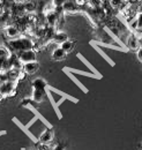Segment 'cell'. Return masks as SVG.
Wrapping results in <instances>:
<instances>
[{
  "label": "cell",
  "instance_id": "6da1fadb",
  "mask_svg": "<svg viewBox=\"0 0 142 150\" xmlns=\"http://www.w3.org/2000/svg\"><path fill=\"white\" fill-rule=\"evenodd\" d=\"M8 47L11 50V53L18 54L22 51L27 50H34L35 49V43L28 37H18L16 39H12L8 42Z\"/></svg>",
  "mask_w": 142,
  "mask_h": 150
},
{
  "label": "cell",
  "instance_id": "7a4b0ae2",
  "mask_svg": "<svg viewBox=\"0 0 142 150\" xmlns=\"http://www.w3.org/2000/svg\"><path fill=\"white\" fill-rule=\"evenodd\" d=\"M0 94L4 98L6 97H13L16 94V82L7 81L4 83H0Z\"/></svg>",
  "mask_w": 142,
  "mask_h": 150
},
{
  "label": "cell",
  "instance_id": "3957f363",
  "mask_svg": "<svg viewBox=\"0 0 142 150\" xmlns=\"http://www.w3.org/2000/svg\"><path fill=\"white\" fill-rule=\"evenodd\" d=\"M20 60V62L22 65L28 64V62H34L37 59V54H36L35 50H27V51H22L16 54Z\"/></svg>",
  "mask_w": 142,
  "mask_h": 150
},
{
  "label": "cell",
  "instance_id": "277c9868",
  "mask_svg": "<svg viewBox=\"0 0 142 150\" xmlns=\"http://www.w3.org/2000/svg\"><path fill=\"white\" fill-rule=\"evenodd\" d=\"M126 44H127V47L131 49V50H139L140 47V39L138 38V36L133 33H131L127 37V40H126Z\"/></svg>",
  "mask_w": 142,
  "mask_h": 150
},
{
  "label": "cell",
  "instance_id": "5b68a950",
  "mask_svg": "<svg viewBox=\"0 0 142 150\" xmlns=\"http://www.w3.org/2000/svg\"><path fill=\"white\" fill-rule=\"evenodd\" d=\"M62 8H64V12L67 13V14H75V13L81 12V8L73 0H68L66 4H64Z\"/></svg>",
  "mask_w": 142,
  "mask_h": 150
},
{
  "label": "cell",
  "instance_id": "8992f818",
  "mask_svg": "<svg viewBox=\"0 0 142 150\" xmlns=\"http://www.w3.org/2000/svg\"><path fill=\"white\" fill-rule=\"evenodd\" d=\"M23 7H24L27 14H35L37 13V9H38L37 0H26L23 2Z\"/></svg>",
  "mask_w": 142,
  "mask_h": 150
},
{
  "label": "cell",
  "instance_id": "52a82bcc",
  "mask_svg": "<svg viewBox=\"0 0 142 150\" xmlns=\"http://www.w3.org/2000/svg\"><path fill=\"white\" fill-rule=\"evenodd\" d=\"M5 34H6L7 37L12 40V39H16V38H18L20 34H21V31L18 30V27H15L14 24H12V25H7V27L5 28Z\"/></svg>",
  "mask_w": 142,
  "mask_h": 150
},
{
  "label": "cell",
  "instance_id": "ba28073f",
  "mask_svg": "<svg viewBox=\"0 0 142 150\" xmlns=\"http://www.w3.org/2000/svg\"><path fill=\"white\" fill-rule=\"evenodd\" d=\"M39 68V64L37 61H34V62H28V64H24L22 66V71L24 74H29V75H33L35 74L36 72L38 71Z\"/></svg>",
  "mask_w": 142,
  "mask_h": 150
},
{
  "label": "cell",
  "instance_id": "9c48e42d",
  "mask_svg": "<svg viewBox=\"0 0 142 150\" xmlns=\"http://www.w3.org/2000/svg\"><path fill=\"white\" fill-rule=\"evenodd\" d=\"M52 139H53V133H52V131L51 129H46V131L39 136V143L40 144H48V143H50L52 141Z\"/></svg>",
  "mask_w": 142,
  "mask_h": 150
},
{
  "label": "cell",
  "instance_id": "30bf717a",
  "mask_svg": "<svg viewBox=\"0 0 142 150\" xmlns=\"http://www.w3.org/2000/svg\"><path fill=\"white\" fill-rule=\"evenodd\" d=\"M66 54L67 53L61 47H57L53 52H52V59L55 60V61H61V60H64L66 58Z\"/></svg>",
  "mask_w": 142,
  "mask_h": 150
},
{
  "label": "cell",
  "instance_id": "8fae6325",
  "mask_svg": "<svg viewBox=\"0 0 142 150\" xmlns=\"http://www.w3.org/2000/svg\"><path fill=\"white\" fill-rule=\"evenodd\" d=\"M66 40H68V35L66 33H61V31H57L54 34L53 39H52V42L58 43V44H62Z\"/></svg>",
  "mask_w": 142,
  "mask_h": 150
},
{
  "label": "cell",
  "instance_id": "7c38bea8",
  "mask_svg": "<svg viewBox=\"0 0 142 150\" xmlns=\"http://www.w3.org/2000/svg\"><path fill=\"white\" fill-rule=\"evenodd\" d=\"M31 86H33V88L36 89V90H45L48 83H46V81L43 80V79H36V80L33 81Z\"/></svg>",
  "mask_w": 142,
  "mask_h": 150
},
{
  "label": "cell",
  "instance_id": "4fadbf2b",
  "mask_svg": "<svg viewBox=\"0 0 142 150\" xmlns=\"http://www.w3.org/2000/svg\"><path fill=\"white\" fill-rule=\"evenodd\" d=\"M45 90H36L34 89L33 91V100L36 103H42L45 98Z\"/></svg>",
  "mask_w": 142,
  "mask_h": 150
},
{
  "label": "cell",
  "instance_id": "5bb4252c",
  "mask_svg": "<svg viewBox=\"0 0 142 150\" xmlns=\"http://www.w3.org/2000/svg\"><path fill=\"white\" fill-rule=\"evenodd\" d=\"M74 42H72V40H66V42H64L62 44H60V47L66 52V53H70L71 51H73V49H74Z\"/></svg>",
  "mask_w": 142,
  "mask_h": 150
},
{
  "label": "cell",
  "instance_id": "9a60e30c",
  "mask_svg": "<svg viewBox=\"0 0 142 150\" xmlns=\"http://www.w3.org/2000/svg\"><path fill=\"white\" fill-rule=\"evenodd\" d=\"M68 0H52V5L54 7H61L64 4H66Z\"/></svg>",
  "mask_w": 142,
  "mask_h": 150
},
{
  "label": "cell",
  "instance_id": "2e32d148",
  "mask_svg": "<svg viewBox=\"0 0 142 150\" xmlns=\"http://www.w3.org/2000/svg\"><path fill=\"white\" fill-rule=\"evenodd\" d=\"M9 54H11V53L8 52L7 49H5V47H0V59H1V58H6V57H8Z\"/></svg>",
  "mask_w": 142,
  "mask_h": 150
},
{
  "label": "cell",
  "instance_id": "e0dca14e",
  "mask_svg": "<svg viewBox=\"0 0 142 150\" xmlns=\"http://www.w3.org/2000/svg\"><path fill=\"white\" fill-rule=\"evenodd\" d=\"M136 56H138L139 61H141V62H142V46H140V47H139V50H138V52H136Z\"/></svg>",
  "mask_w": 142,
  "mask_h": 150
},
{
  "label": "cell",
  "instance_id": "ac0fdd59",
  "mask_svg": "<svg viewBox=\"0 0 142 150\" xmlns=\"http://www.w3.org/2000/svg\"><path fill=\"white\" fill-rule=\"evenodd\" d=\"M51 150H65V146L60 143V144H57L53 149H51Z\"/></svg>",
  "mask_w": 142,
  "mask_h": 150
},
{
  "label": "cell",
  "instance_id": "d6986e66",
  "mask_svg": "<svg viewBox=\"0 0 142 150\" xmlns=\"http://www.w3.org/2000/svg\"><path fill=\"white\" fill-rule=\"evenodd\" d=\"M136 11H138V14H142V0L139 2V5H138V8H136Z\"/></svg>",
  "mask_w": 142,
  "mask_h": 150
},
{
  "label": "cell",
  "instance_id": "ffe728a7",
  "mask_svg": "<svg viewBox=\"0 0 142 150\" xmlns=\"http://www.w3.org/2000/svg\"><path fill=\"white\" fill-rule=\"evenodd\" d=\"M101 1H102V2H103V4H104V2H107V1H109V0H101Z\"/></svg>",
  "mask_w": 142,
  "mask_h": 150
},
{
  "label": "cell",
  "instance_id": "44dd1931",
  "mask_svg": "<svg viewBox=\"0 0 142 150\" xmlns=\"http://www.w3.org/2000/svg\"><path fill=\"white\" fill-rule=\"evenodd\" d=\"M141 150H142V144H141Z\"/></svg>",
  "mask_w": 142,
  "mask_h": 150
}]
</instances>
